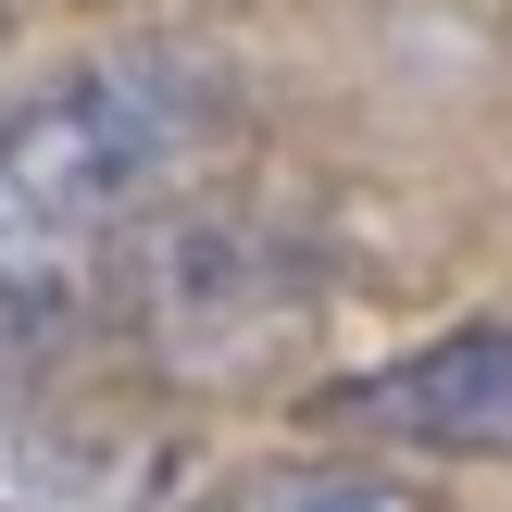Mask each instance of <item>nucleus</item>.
Masks as SVG:
<instances>
[{"instance_id":"obj_4","label":"nucleus","mask_w":512,"mask_h":512,"mask_svg":"<svg viewBox=\"0 0 512 512\" xmlns=\"http://www.w3.org/2000/svg\"><path fill=\"white\" fill-rule=\"evenodd\" d=\"M0 50H13V13H0Z\"/></svg>"},{"instance_id":"obj_1","label":"nucleus","mask_w":512,"mask_h":512,"mask_svg":"<svg viewBox=\"0 0 512 512\" xmlns=\"http://www.w3.org/2000/svg\"><path fill=\"white\" fill-rule=\"evenodd\" d=\"M238 138V100L200 50H100L0 113V325H88L150 263L200 175Z\"/></svg>"},{"instance_id":"obj_2","label":"nucleus","mask_w":512,"mask_h":512,"mask_svg":"<svg viewBox=\"0 0 512 512\" xmlns=\"http://www.w3.org/2000/svg\"><path fill=\"white\" fill-rule=\"evenodd\" d=\"M350 450H425V463H512V325H450L425 350L338 375L313 400Z\"/></svg>"},{"instance_id":"obj_3","label":"nucleus","mask_w":512,"mask_h":512,"mask_svg":"<svg viewBox=\"0 0 512 512\" xmlns=\"http://www.w3.org/2000/svg\"><path fill=\"white\" fill-rule=\"evenodd\" d=\"M213 512H438V500L413 475H388V463H275L250 488H225Z\"/></svg>"}]
</instances>
